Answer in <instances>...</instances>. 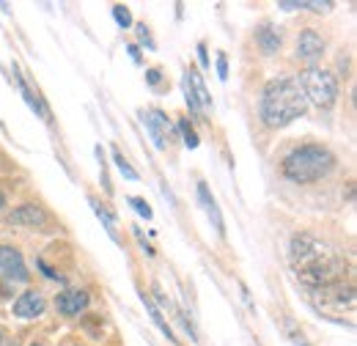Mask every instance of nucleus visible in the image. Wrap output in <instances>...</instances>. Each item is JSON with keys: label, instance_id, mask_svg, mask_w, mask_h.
<instances>
[{"label": "nucleus", "instance_id": "obj_15", "mask_svg": "<svg viewBox=\"0 0 357 346\" xmlns=\"http://www.w3.org/2000/svg\"><path fill=\"white\" fill-rule=\"evenodd\" d=\"M91 206H93V212H96V217L105 223V228H107V234L116 239V217L110 215V209L107 206H102L99 201H91Z\"/></svg>", "mask_w": 357, "mask_h": 346}, {"label": "nucleus", "instance_id": "obj_14", "mask_svg": "<svg viewBox=\"0 0 357 346\" xmlns=\"http://www.w3.org/2000/svg\"><path fill=\"white\" fill-rule=\"evenodd\" d=\"M256 39H259V44H261L264 52H278V47H280V33H278L275 28H269V25L259 28Z\"/></svg>", "mask_w": 357, "mask_h": 346}, {"label": "nucleus", "instance_id": "obj_8", "mask_svg": "<svg viewBox=\"0 0 357 346\" xmlns=\"http://www.w3.org/2000/svg\"><path fill=\"white\" fill-rule=\"evenodd\" d=\"M321 52H324L321 36L316 31H303L300 39H297V55L303 61H316V58H321Z\"/></svg>", "mask_w": 357, "mask_h": 346}, {"label": "nucleus", "instance_id": "obj_12", "mask_svg": "<svg viewBox=\"0 0 357 346\" xmlns=\"http://www.w3.org/2000/svg\"><path fill=\"white\" fill-rule=\"evenodd\" d=\"M14 83H17V88H20V93L25 96V102H28V105H31V107H33L39 116H45V119H47V110H45V105H42V99H39V96H36L31 88H28V83L22 80V75H20L17 69H14Z\"/></svg>", "mask_w": 357, "mask_h": 346}, {"label": "nucleus", "instance_id": "obj_18", "mask_svg": "<svg viewBox=\"0 0 357 346\" xmlns=\"http://www.w3.org/2000/svg\"><path fill=\"white\" fill-rule=\"evenodd\" d=\"M113 20L121 25V28H130L132 25V14L127 6H113Z\"/></svg>", "mask_w": 357, "mask_h": 346}, {"label": "nucleus", "instance_id": "obj_28", "mask_svg": "<svg viewBox=\"0 0 357 346\" xmlns=\"http://www.w3.org/2000/svg\"><path fill=\"white\" fill-rule=\"evenodd\" d=\"M3 206H6V198H3V193H0V209H3Z\"/></svg>", "mask_w": 357, "mask_h": 346}, {"label": "nucleus", "instance_id": "obj_13", "mask_svg": "<svg viewBox=\"0 0 357 346\" xmlns=\"http://www.w3.org/2000/svg\"><path fill=\"white\" fill-rule=\"evenodd\" d=\"M187 77H190V86H192V93H195V102H198V107L204 110L209 102H212V96H209V91H206V86H204V80H201V75L198 72H187Z\"/></svg>", "mask_w": 357, "mask_h": 346}, {"label": "nucleus", "instance_id": "obj_7", "mask_svg": "<svg viewBox=\"0 0 357 346\" xmlns=\"http://www.w3.org/2000/svg\"><path fill=\"white\" fill-rule=\"evenodd\" d=\"M14 313H17L20 319L42 316V313H45V297L36 294V292H25V294H20V300L14 303Z\"/></svg>", "mask_w": 357, "mask_h": 346}, {"label": "nucleus", "instance_id": "obj_24", "mask_svg": "<svg viewBox=\"0 0 357 346\" xmlns=\"http://www.w3.org/2000/svg\"><path fill=\"white\" fill-rule=\"evenodd\" d=\"M137 36H140V42H146L151 47V39H149V33H146V25H137Z\"/></svg>", "mask_w": 357, "mask_h": 346}, {"label": "nucleus", "instance_id": "obj_6", "mask_svg": "<svg viewBox=\"0 0 357 346\" xmlns=\"http://www.w3.org/2000/svg\"><path fill=\"white\" fill-rule=\"evenodd\" d=\"M0 272L8 280H28V269H25V261L20 256V250L0 245Z\"/></svg>", "mask_w": 357, "mask_h": 346}, {"label": "nucleus", "instance_id": "obj_25", "mask_svg": "<svg viewBox=\"0 0 357 346\" xmlns=\"http://www.w3.org/2000/svg\"><path fill=\"white\" fill-rule=\"evenodd\" d=\"M146 75H149V83H151V86H157V83H160V72H157V69H149Z\"/></svg>", "mask_w": 357, "mask_h": 346}, {"label": "nucleus", "instance_id": "obj_26", "mask_svg": "<svg viewBox=\"0 0 357 346\" xmlns=\"http://www.w3.org/2000/svg\"><path fill=\"white\" fill-rule=\"evenodd\" d=\"M198 52H201V63L209 66V58H206V47H204V44H198Z\"/></svg>", "mask_w": 357, "mask_h": 346}, {"label": "nucleus", "instance_id": "obj_9", "mask_svg": "<svg viewBox=\"0 0 357 346\" xmlns=\"http://www.w3.org/2000/svg\"><path fill=\"white\" fill-rule=\"evenodd\" d=\"M8 220V225H45L47 223V215L39 209V206H33V204H25V206H20V209H14L11 215L6 217Z\"/></svg>", "mask_w": 357, "mask_h": 346}, {"label": "nucleus", "instance_id": "obj_27", "mask_svg": "<svg viewBox=\"0 0 357 346\" xmlns=\"http://www.w3.org/2000/svg\"><path fill=\"white\" fill-rule=\"evenodd\" d=\"M130 52H132V58H135V61H140V52H137V47H135V44H132V47H130Z\"/></svg>", "mask_w": 357, "mask_h": 346}, {"label": "nucleus", "instance_id": "obj_21", "mask_svg": "<svg viewBox=\"0 0 357 346\" xmlns=\"http://www.w3.org/2000/svg\"><path fill=\"white\" fill-rule=\"evenodd\" d=\"M130 204L135 206V212H137V215H143L146 220L151 217V209H149V204H146L143 198H130Z\"/></svg>", "mask_w": 357, "mask_h": 346}, {"label": "nucleus", "instance_id": "obj_20", "mask_svg": "<svg viewBox=\"0 0 357 346\" xmlns=\"http://www.w3.org/2000/svg\"><path fill=\"white\" fill-rule=\"evenodd\" d=\"M181 88H184V99H187L190 110H192V113H201V107H198V102H195V93H192V86H190V77H187V75H184V80H181Z\"/></svg>", "mask_w": 357, "mask_h": 346}, {"label": "nucleus", "instance_id": "obj_16", "mask_svg": "<svg viewBox=\"0 0 357 346\" xmlns=\"http://www.w3.org/2000/svg\"><path fill=\"white\" fill-rule=\"evenodd\" d=\"M143 303H146V308H149V313H151V319H154V322L160 324V330H162V333L168 336V341H174V344H176V338H174V330L168 327V322L162 319V313H160V310L154 308V303H151V297H146V294H143Z\"/></svg>", "mask_w": 357, "mask_h": 346}, {"label": "nucleus", "instance_id": "obj_30", "mask_svg": "<svg viewBox=\"0 0 357 346\" xmlns=\"http://www.w3.org/2000/svg\"><path fill=\"white\" fill-rule=\"evenodd\" d=\"M33 346H39V344H33Z\"/></svg>", "mask_w": 357, "mask_h": 346}, {"label": "nucleus", "instance_id": "obj_3", "mask_svg": "<svg viewBox=\"0 0 357 346\" xmlns=\"http://www.w3.org/2000/svg\"><path fill=\"white\" fill-rule=\"evenodd\" d=\"M333 165H335V157L324 146H300L283 160V173L297 184H311L324 179L333 171Z\"/></svg>", "mask_w": 357, "mask_h": 346}, {"label": "nucleus", "instance_id": "obj_17", "mask_svg": "<svg viewBox=\"0 0 357 346\" xmlns=\"http://www.w3.org/2000/svg\"><path fill=\"white\" fill-rule=\"evenodd\" d=\"M113 160H116V165H119V171L124 173V176H127L130 181H137V171H135L132 165H130V163L124 160V154H121L119 149H113Z\"/></svg>", "mask_w": 357, "mask_h": 346}, {"label": "nucleus", "instance_id": "obj_11", "mask_svg": "<svg viewBox=\"0 0 357 346\" xmlns=\"http://www.w3.org/2000/svg\"><path fill=\"white\" fill-rule=\"evenodd\" d=\"M86 305H89V294H86V292H63V294L58 297V310H61L63 316H75V313H80Z\"/></svg>", "mask_w": 357, "mask_h": 346}, {"label": "nucleus", "instance_id": "obj_4", "mask_svg": "<svg viewBox=\"0 0 357 346\" xmlns=\"http://www.w3.org/2000/svg\"><path fill=\"white\" fill-rule=\"evenodd\" d=\"M303 93H305V102H313L316 107H333L335 105V96H338V83L330 72L324 69H305L303 72Z\"/></svg>", "mask_w": 357, "mask_h": 346}, {"label": "nucleus", "instance_id": "obj_5", "mask_svg": "<svg viewBox=\"0 0 357 346\" xmlns=\"http://www.w3.org/2000/svg\"><path fill=\"white\" fill-rule=\"evenodd\" d=\"M143 124H146V130H149V135H151V140H154L157 149H168L174 132H171V121L165 119L162 110H149V113H143Z\"/></svg>", "mask_w": 357, "mask_h": 346}, {"label": "nucleus", "instance_id": "obj_1", "mask_svg": "<svg viewBox=\"0 0 357 346\" xmlns=\"http://www.w3.org/2000/svg\"><path fill=\"white\" fill-rule=\"evenodd\" d=\"M291 266L297 272V278L311 289H327L335 283H344L347 275V261L341 259L333 248H327L324 242H319L311 234H297L291 239Z\"/></svg>", "mask_w": 357, "mask_h": 346}, {"label": "nucleus", "instance_id": "obj_19", "mask_svg": "<svg viewBox=\"0 0 357 346\" xmlns=\"http://www.w3.org/2000/svg\"><path fill=\"white\" fill-rule=\"evenodd\" d=\"M178 130H181L184 143H187L190 149H195V146H198V135H195V130L190 127V121H187V119H181V121H178Z\"/></svg>", "mask_w": 357, "mask_h": 346}, {"label": "nucleus", "instance_id": "obj_2", "mask_svg": "<svg viewBox=\"0 0 357 346\" xmlns=\"http://www.w3.org/2000/svg\"><path fill=\"white\" fill-rule=\"evenodd\" d=\"M308 110L305 93L300 88V80L291 77H280V80H269L261 93V119L267 127H286L294 119H300Z\"/></svg>", "mask_w": 357, "mask_h": 346}, {"label": "nucleus", "instance_id": "obj_22", "mask_svg": "<svg viewBox=\"0 0 357 346\" xmlns=\"http://www.w3.org/2000/svg\"><path fill=\"white\" fill-rule=\"evenodd\" d=\"M218 75H220V80H225V77H228V61H225L223 52L218 55Z\"/></svg>", "mask_w": 357, "mask_h": 346}, {"label": "nucleus", "instance_id": "obj_23", "mask_svg": "<svg viewBox=\"0 0 357 346\" xmlns=\"http://www.w3.org/2000/svg\"><path fill=\"white\" fill-rule=\"evenodd\" d=\"M291 341H294V346H311L308 341H305V336H303V333H291Z\"/></svg>", "mask_w": 357, "mask_h": 346}, {"label": "nucleus", "instance_id": "obj_29", "mask_svg": "<svg viewBox=\"0 0 357 346\" xmlns=\"http://www.w3.org/2000/svg\"><path fill=\"white\" fill-rule=\"evenodd\" d=\"M0 346H3V330H0Z\"/></svg>", "mask_w": 357, "mask_h": 346}, {"label": "nucleus", "instance_id": "obj_10", "mask_svg": "<svg viewBox=\"0 0 357 346\" xmlns=\"http://www.w3.org/2000/svg\"><path fill=\"white\" fill-rule=\"evenodd\" d=\"M198 201H201L204 212H206V215H209V220H212L215 231H218V234H225L223 215H220V209H218V204H215V198H212V193H209V187H206L204 181L198 184Z\"/></svg>", "mask_w": 357, "mask_h": 346}]
</instances>
